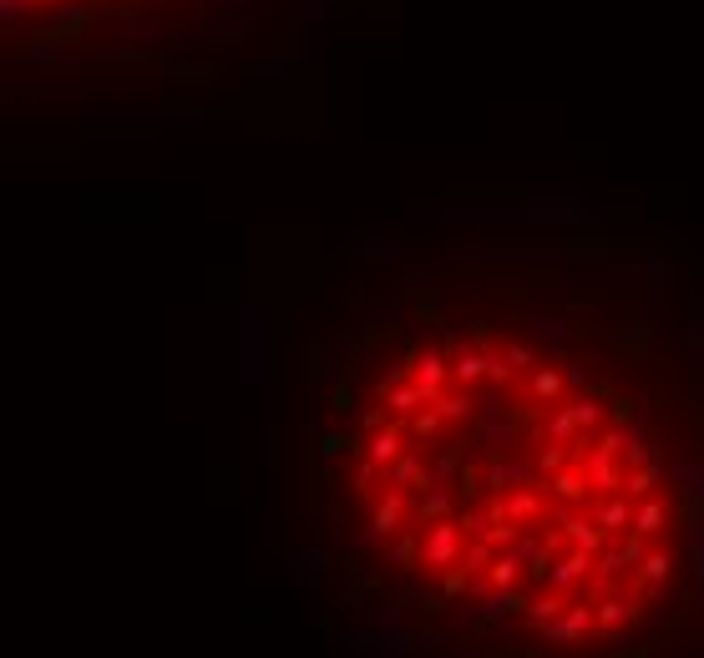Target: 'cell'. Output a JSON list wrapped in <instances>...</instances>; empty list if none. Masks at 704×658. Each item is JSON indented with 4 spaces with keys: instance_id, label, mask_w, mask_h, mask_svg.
<instances>
[{
    "instance_id": "1",
    "label": "cell",
    "mask_w": 704,
    "mask_h": 658,
    "mask_svg": "<svg viewBox=\"0 0 704 658\" xmlns=\"http://www.w3.org/2000/svg\"><path fill=\"white\" fill-rule=\"evenodd\" d=\"M461 552H466V532H461V522H456V517L421 527V572L441 578V572H451V567L461 562Z\"/></svg>"
},
{
    "instance_id": "2",
    "label": "cell",
    "mask_w": 704,
    "mask_h": 658,
    "mask_svg": "<svg viewBox=\"0 0 704 658\" xmlns=\"http://www.w3.org/2000/svg\"><path fill=\"white\" fill-rule=\"evenodd\" d=\"M269 365H274V314L249 309L244 314V380L249 385L269 380Z\"/></svg>"
},
{
    "instance_id": "3",
    "label": "cell",
    "mask_w": 704,
    "mask_h": 658,
    "mask_svg": "<svg viewBox=\"0 0 704 658\" xmlns=\"http://www.w3.org/2000/svg\"><path fill=\"white\" fill-rule=\"evenodd\" d=\"M547 643H588V638H598V618H593V608L588 603H568L553 623H547V628H537Z\"/></svg>"
},
{
    "instance_id": "4",
    "label": "cell",
    "mask_w": 704,
    "mask_h": 658,
    "mask_svg": "<svg viewBox=\"0 0 704 658\" xmlns=\"http://www.w3.org/2000/svg\"><path fill=\"white\" fill-rule=\"evenodd\" d=\"M593 618H598V638H618L629 623L644 618V598H623V593H603L593 603Z\"/></svg>"
},
{
    "instance_id": "5",
    "label": "cell",
    "mask_w": 704,
    "mask_h": 658,
    "mask_svg": "<svg viewBox=\"0 0 704 658\" xmlns=\"http://www.w3.org/2000/svg\"><path fill=\"white\" fill-rule=\"evenodd\" d=\"M588 578H593V552H583V547H573L568 557H553V567H547V588L563 598L573 588H588Z\"/></svg>"
},
{
    "instance_id": "6",
    "label": "cell",
    "mask_w": 704,
    "mask_h": 658,
    "mask_svg": "<svg viewBox=\"0 0 704 658\" xmlns=\"http://www.w3.org/2000/svg\"><path fill=\"white\" fill-rule=\"evenodd\" d=\"M416 385L426 390V400H441L446 390H451V355H446V345L436 350V345H426L421 355H416Z\"/></svg>"
},
{
    "instance_id": "7",
    "label": "cell",
    "mask_w": 704,
    "mask_h": 658,
    "mask_svg": "<svg viewBox=\"0 0 704 658\" xmlns=\"http://www.w3.org/2000/svg\"><path fill=\"white\" fill-rule=\"evenodd\" d=\"M593 507V517H598V527L608 532V537H618V532H634V497L629 491H613V497H598V502H588Z\"/></svg>"
},
{
    "instance_id": "8",
    "label": "cell",
    "mask_w": 704,
    "mask_h": 658,
    "mask_svg": "<svg viewBox=\"0 0 704 658\" xmlns=\"http://www.w3.org/2000/svg\"><path fill=\"white\" fill-rule=\"evenodd\" d=\"M588 471L573 461V466H563V471H553L547 476V497L553 502H563V507H588Z\"/></svg>"
},
{
    "instance_id": "9",
    "label": "cell",
    "mask_w": 704,
    "mask_h": 658,
    "mask_svg": "<svg viewBox=\"0 0 704 658\" xmlns=\"http://www.w3.org/2000/svg\"><path fill=\"white\" fill-rule=\"evenodd\" d=\"M674 578V557L664 552V547H654V552H644L639 557V567H634V583L644 588V603H654L659 598V588Z\"/></svg>"
},
{
    "instance_id": "10",
    "label": "cell",
    "mask_w": 704,
    "mask_h": 658,
    "mask_svg": "<svg viewBox=\"0 0 704 658\" xmlns=\"http://www.w3.org/2000/svg\"><path fill=\"white\" fill-rule=\"evenodd\" d=\"M527 395H532L542 410H553V405H563V395H568V375H563L558 365H537V370L527 375Z\"/></svg>"
},
{
    "instance_id": "11",
    "label": "cell",
    "mask_w": 704,
    "mask_h": 658,
    "mask_svg": "<svg viewBox=\"0 0 704 658\" xmlns=\"http://www.w3.org/2000/svg\"><path fill=\"white\" fill-rule=\"evenodd\" d=\"M406 446H411V436H406V421H390L385 431L365 436V456H370L375 466H390V461H396Z\"/></svg>"
},
{
    "instance_id": "12",
    "label": "cell",
    "mask_w": 704,
    "mask_h": 658,
    "mask_svg": "<svg viewBox=\"0 0 704 658\" xmlns=\"http://www.w3.org/2000/svg\"><path fill=\"white\" fill-rule=\"evenodd\" d=\"M451 426H446V416L436 410V400L431 405H421L416 416H406V436H411V446H431V441H441Z\"/></svg>"
},
{
    "instance_id": "13",
    "label": "cell",
    "mask_w": 704,
    "mask_h": 658,
    "mask_svg": "<svg viewBox=\"0 0 704 658\" xmlns=\"http://www.w3.org/2000/svg\"><path fill=\"white\" fill-rule=\"evenodd\" d=\"M436 410L446 416V426H461V421H472V416H482V395L477 390H446L441 400H436Z\"/></svg>"
},
{
    "instance_id": "14",
    "label": "cell",
    "mask_w": 704,
    "mask_h": 658,
    "mask_svg": "<svg viewBox=\"0 0 704 658\" xmlns=\"http://www.w3.org/2000/svg\"><path fill=\"white\" fill-rule=\"evenodd\" d=\"M289 567H294V578L304 588H315L325 578V567H330V552L325 547H289Z\"/></svg>"
},
{
    "instance_id": "15",
    "label": "cell",
    "mask_w": 704,
    "mask_h": 658,
    "mask_svg": "<svg viewBox=\"0 0 704 658\" xmlns=\"http://www.w3.org/2000/svg\"><path fill=\"white\" fill-rule=\"evenodd\" d=\"M507 507H512V522H517V527H532L537 517H547V507H542V486H537V481L507 491Z\"/></svg>"
},
{
    "instance_id": "16",
    "label": "cell",
    "mask_w": 704,
    "mask_h": 658,
    "mask_svg": "<svg viewBox=\"0 0 704 658\" xmlns=\"http://www.w3.org/2000/svg\"><path fill=\"white\" fill-rule=\"evenodd\" d=\"M669 517H674V507H669V502L644 497V502L634 507V532H639V537H659V532L669 527Z\"/></svg>"
},
{
    "instance_id": "17",
    "label": "cell",
    "mask_w": 704,
    "mask_h": 658,
    "mask_svg": "<svg viewBox=\"0 0 704 658\" xmlns=\"http://www.w3.org/2000/svg\"><path fill=\"white\" fill-rule=\"evenodd\" d=\"M563 608H568V603H563V593L537 588V593H532V603H527V623H532V628H547V623H553Z\"/></svg>"
},
{
    "instance_id": "18",
    "label": "cell",
    "mask_w": 704,
    "mask_h": 658,
    "mask_svg": "<svg viewBox=\"0 0 704 658\" xmlns=\"http://www.w3.org/2000/svg\"><path fill=\"white\" fill-rule=\"evenodd\" d=\"M664 476V466H634V471H623V491H629L634 502L654 497V481Z\"/></svg>"
},
{
    "instance_id": "19",
    "label": "cell",
    "mask_w": 704,
    "mask_h": 658,
    "mask_svg": "<svg viewBox=\"0 0 704 658\" xmlns=\"http://www.w3.org/2000/svg\"><path fill=\"white\" fill-rule=\"evenodd\" d=\"M502 355H507L512 370H537V350L522 345V340H502Z\"/></svg>"
},
{
    "instance_id": "20",
    "label": "cell",
    "mask_w": 704,
    "mask_h": 658,
    "mask_svg": "<svg viewBox=\"0 0 704 658\" xmlns=\"http://www.w3.org/2000/svg\"><path fill=\"white\" fill-rule=\"evenodd\" d=\"M532 329H537V340H542V345H568V335H573L563 319H537Z\"/></svg>"
},
{
    "instance_id": "21",
    "label": "cell",
    "mask_w": 704,
    "mask_h": 658,
    "mask_svg": "<svg viewBox=\"0 0 704 658\" xmlns=\"http://www.w3.org/2000/svg\"><path fill=\"white\" fill-rule=\"evenodd\" d=\"M644 269H649V299H654V304H664V299H669V269H664L659 259H649Z\"/></svg>"
},
{
    "instance_id": "22",
    "label": "cell",
    "mask_w": 704,
    "mask_h": 658,
    "mask_svg": "<svg viewBox=\"0 0 704 658\" xmlns=\"http://www.w3.org/2000/svg\"><path fill=\"white\" fill-rule=\"evenodd\" d=\"M330 410H335V416H355V410H360V400H355L350 380H340V385L330 390Z\"/></svg>"
},
{
    "instance_id": "23",
    "label": "cell",
    "mask_w": 704,
    "mask_h": 658,
    "mask_svg": "<svg viewBox=\"0 0 704 658\" xmlns=\"http://www.w3.org/2000/svg\"><path fill=\"white\" fill-rule=\"evenodd\" d=\"M461 593H472V578H466L461 567H451V572H441V598L451 603V598H461Z\"/></svg>"
}]
</instances>
